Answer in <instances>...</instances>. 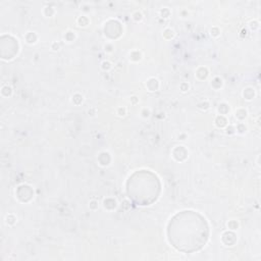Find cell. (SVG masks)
I'll list each match as a JSON object with an SVG mask.
<instances>
[{
	"label": "cell",
	"mask_w": 261,
	"mask_h": 261,
	"mask_svg": "<svg viewBox=\"0 0 261 261\" xmlns=\"http://www.w3.org/2000/svg\"><path fill=\"white\" fill-rule=\"evenodd\" d=\"M168 236L170 242L178 250L192 252L204 245L208 228L205 220L199 214L184 211L170 221Z\"/></svg>",
	"instance_id": "1"
}]
</instances>
